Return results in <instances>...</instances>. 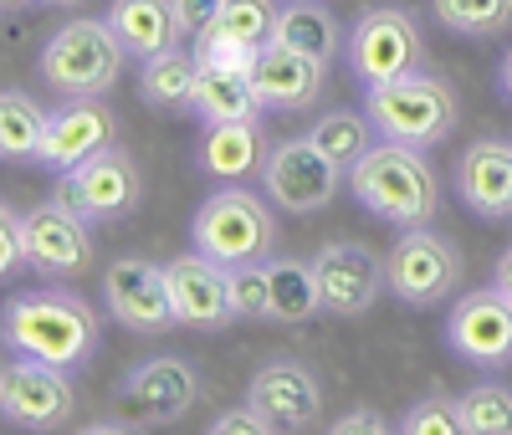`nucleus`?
Masks as SVG:
<instances>
[{
  "label": "nucleus",
  "instance_id": "f257e3e1",
  "mask_svg": "<svg viewBox=\"0 0 512 435\" xmlns=\"http://www.w3.org/2000/svg\"><path fill=\"white\" fill-rule=\"evenodd\" d=\"M103 318L93 313L88 297L62 292V287H36L6 302V343L11 354L57 364V369H82L98 354Z\"/></svg>",
  "mask_w": 512,
  "mask_h": 435
},
{
  "label": "nucleus",
  "instance_id": "f03ea898",
  "mask_svg": "<svg viewBox=\"0 0 512 435\" xmlns=\"http://www.w3.org/2000/svg\"><path fill=\"white\" fill-rule=\"evenodd\" d=\"M349 190L369 215H379L395 231H425L441 210V190H436V174L425 164V154L390 144V139H379L349 169Z\"/></svg>",
  "mask_w": 512,
  "mask_h": 435
},
{
  "label": "nucleus",
  "instance_id": "7ed1b4c3",
  "mask_svg": "<svg viewBox=\"0 0 512 435\" xmlns=\"http://www.w3.org/2000/svg\"><path fill=\"white\" fill-rule=\"evenodd\" d=\"M369 123L379 139L390 144H405V149H431V144H446L456 134V118H461V103H456V87L436 72H410L400 82H384V87H369Z\"/></svg>",
  "mask_w": 512,
  "mask_h": 435
},
{
  "label": "nucleus",
  "instance_id": "20e7f679",
  "mask_svg": "<svg viewBox=\"0 0 512 435\" xmlns=\"http://www.w3.org/2000/svg\"><path fill=\"white\" fill-rule=\"evenodd\" d=\"M123 57L128 52L113 36L108 16L103 21H67L41 47V77H47V87L57 98H103L118 87Z\"/></svg>",
  "mask_w": 512,
  "mask_h": 435
},
{
  "label": "nucleus",
  "instance_id": "39448f33",
  "mask_svg": "<svg viewBox=\"0 0 512 435\" xmlns=\"http://www.w3.org/2000/svg\"><path fill=\"white\" fill-rule=\"evenodd\" d=\"M277 241V221L267 200L251 190H216L190 221V246L205 251L221 267H246V261H267Z\"/></svg>",
  "mask_w": 512,
  "mask_h": 435
},
{
  "label": "nucleus",
  "instance_id": "423d86ee",
  "mask_svg": "<svg viewBox=\"0 0 512 435\" xmlns=\"http://www.w3.org/2000/svg\"><path fill=\"white\" fill-rule=\"evenodd\" d=\"M344 57H349V72L364 87H384V82H400V77L425 67V41H420V26H415L410 11L374 6L354 21Z\"/></svg>",
  "mask_w": 512,
  "mask_h": 435
},
{
  "label": "nucleus",
  "instance_id": "0eeeda50",
  "mask_svg": "<svg viewBox=\"0 0 512 435\" xmlns=\"http://www.w3.org/2000/svg\"><path fill=\"white\" fill-rule=\"evenodd\" d=\"M344 180H349V169L333 164L313 139H282V144L267 149V164H262V190L287 215L323 210L338 190H344Z\"/></svg>",
  "mask_w": 512,
  "mask_h": 435
},
{
  "label": "nucleus",
  "instance_id": "6e6552de",
  "mask_svg": "<svg viewBox=\"0 0 512 435\" xmlns=\"http://www.w3.org/2000/svg\"><path fill=\"white\" fill-rule=\"evenodd\" d=\"M72 405H77V395L67 384V369L26 359V354H11L6 369H0V415L16 430L52 435V430L67 425Z\"/></svg>",
  "mask_w": 512,
  "mask_h": 435
},
{
  "label": "nucleus",
  "instance_id": "1a4fd4ad",
  "mask_svg": "<svg viewBox=\"0 0 512 435\" xmlns=\"http://www.w3.org/2000/svg\"><path fill=\"white\" fill-rule=\"evenodd\" d=\"M57 200L82 210L93 226H118L144 205V174L123 149H103L72 174H57Z\"/></svg>",
  "mask_w": 512,
  "mask_h": 435
},
{
  "label": "nucleus",
  "instance_id": "9d476101",
  "mask_svg": "<svg viewBox=\"0 0 512 435\" xmlns=\"http://www.w3.org/2000/svg\"><path fill=\"white\" fill-rule=\"evenodd\" d=\"M390 292L405 308H436L461 287V251L441 231H405L390 251Z\"/></svg>",
  "mask_w": 512,
  "mask_h": 435
},
{
  "label": "nucleus",
  "instance_id": "9b49d317",
  "mask_svg": "<svg viewBox=\"0 0 512 435\" xmlns=\"http://www.w3.org/2000/svg\"><path fill=\"white\" fill-rule=\"evenodd\" d=\"M103 308L128 333H169L180 328L175 297H169V272L144 256H118L103 272Z\"/></svg>",
  "mask_w": 512,
  "mask_h": 435
},
{
  "label": "nucleus",
  "instance_id": "f8f14e48",
  "mask_svg": "<svg viewBox=\"0 0 512 435\" xmlns=\"http://www.w3.org/2000/svg\"><path fill=\"white\" fill-rule=\"evenodd\" d=\"M195 400H200V374L185 359H175V354L144 359L139 369H128L123 384L113 389V405L134 425H169V420H180Z\"/></svg>",
  "mask_w": 512,
  "mask_h": 435
},
{
  "label": "nucleus",
  "instance_id": "ddd939ff",
  "mask_svg": "<svg viewBox=\"0 0 512 435\" xmlns=\"http://www.w3.org/2000/svg\"><path fill=\"white\" fill-rule=\"evenodd\" d=\"M26 236H31V267L41 277H82L98 261V241H93V221L82 210L62 205L57 195L47 205L26 210Z\"/></svg>",
  "mask_w": 512,
  "mask_h": 435
},
{
  "label": "nucleus",
  "instance_id": "4468645a",
  "mask_svg": "<svg viewBox=\"0 0 512 435\" xmlns=\"http://www.w3.org/2000/svg\"><path fill=\"white\" fill-rule=\"evenodd\" d=\"M446 348L477 369H507L512 364V302L497 287L456 297L446 318Z\"/></svg>",
  "mask_w": 512,
  "mask_h": 435
},
{
  "label": "nucleus",
  "instance_id": "2eb2a0df",
  "mask_svg": "<svg viewBox=\"0 0 512 435\" xmlns=\"http://www.w3.org/2000/svg\"><path fill=\"white\" fill-rule=\"evenodd\" d=\"M169 272V297H175L180 328H200V333H221L236 318L231 302V267L210 261L205 251H180L175 261H164Z\"/></svg>",
  "mask_w": 512,
  "mask_h": 435
},
{
  "label": "nucleus",
  "instance_id": "dca6fc26",
  "mask_svg": "<svg viewBox=\"0 0 512 435\" xmlns=\"http://www.w3.org/2000/svg\"><path fill=\"white\" fill-rule=\"evenodd\" d=\"M113 139H118V118L103 98H67L47 123L36 164L52 174H72L88 159H98L103 149H113Z\"/></svg>",
  "mask_w": 512,
  "mask_h": 435
},
{
  "label": "nucleus",
  "instance_id": "f3484780",
  "mask_svg": "<svg viewBox=\"0 0 512 435\" xmlns=\"http://www.w3.org/2000/svg\"><path fill=\"white\" fill-rule=\"evenodd\" d=\"M313 267H318V282H323V308L338 313V318L369 313L384 297V287H390V267L359 241H328L313 256Z\"/></svg>",
  "mask_w": 512,
  "mask_h": 435
},
{
  "label": "nucleus",
  "instance_id": "a211bd4d",
  "mask_svg": "<svg viewBox=\"0 0 512 435\" xmlns=\"http://www.w3.org/2000/svg\"><path fill=\"white\" fill-rule=\"evenodd\" d=\"M246 405L272 420L277 430H308L323 410V395H318V379L292 364V359H277L267 369H256L251 384H246Z\"/></svg>",
  "mask_w": 512,
  "mask_h": 435
},
{
  "label": "nucleus",
  "instance_id": "6ab92c4d",
  "mask_svg": "<svg viewBox=\"0 0 512 435\" xmlns=\"http://www.w3.org/2000/svg\"><path fill=\"white\" fill-rule=\"evenodd\" d=\"M456 190L482 221H512V144L482 139L456 159Z\"/></svg>",
  "mask_w": 512,
  "mask_h": 435
},
{
  "label": "nucleus",
  "instance_id": "aec40b11",
  "mask_svg": "<svg viewBox=\"0 0 512 435\" xmlns=\"http://www.w3.org/2000/svg\"><path fill=\"white\" fill-rule=\"evenodd\" d=\"M323 77H328L323 62H313V57H303V52L282 47V41H267L262 57H256V67H251L256 98H262L267 108H277V113L313 108L318 93H323Z\"/></svg>",
  "mask_w": 512,
  "mask_h": 435
},
{
  "label": "nucleus",
  "instance_id": "412c9836",
  "mask_svg": "<svg viewBox=\"0 0 512 435\" xmlns=\"http://www.w3.org/2000/svg\"><path fill=\"white\" fill-rule=\"evenodd\" d=\"M267 149H262V123L246 118V123H210L205 139L195 144V169L205 180H221V185H241L251 174H262Z\"/></svg>",
  "mask_w": 512,
  "mask_h": 435
},
{
  "label": "nucleus",
  "instance_id": "4be33fe9",
  "mask_svg": "<svg viewBox=\"0 0 512 435\" xmlns=\"http://www.w3.org/2000/svg\"><path fill=\"white\" fill-rule=\"evenodd\" d=\"M108 26L123 41V52L139 57V62L185 47V41H180V21H175V0H113V6H108Z\"/></svg>",
  "mask_w": 512,
  "mask_h": 435
},
{
  "label": "nucleus",
  "instance_id": "5701e85b",
  "mask_svg": "<svg viewBox=\"0 0 512 435\" xmlns=\"http://www.w3.org/2000/svg\"><path fill=\"white\" fill-rule=\"evenodd\" d=\"M318 313L328 308H323V282L313 261L267 256V323H308Z\"/></svg>",
  "mask_w": 512,
  "mask_h": 435
},
{
  "label": "nucleus",
  "instance_id": "b1692460",
  "mask_svg": "<svg viewBox=\"0 0 512 435\" xmlns=\"http://www.w3.org/2000/svg\"><path fill=\"white\" fill-rule=\"evenodd\" d=\"M267 103L256 98V82L251 72H226V67H200V82H195V103L190 113H200L205 123H246L256 118Z\"/></svg>",
  "mask_w": 512,
  "mask_h": 435
},
{
  "label": "nucleus",
  "instance_id": "393cba45",
  "mask_svg": "<svg viewBox=\"0 0 512 435\" xmlns=\"http://www.w3.org/2000/svg\"><path fill=\"white\" fill-rule=\"evenodd\" d=\"M272 41H282V47L303 52V57H313V62H323V67L344 52L338 16H333L328 6H318V0H292V6L277 16V36H272Z\"/></svg>",
  "mask_w": 512,
  "mask_h": 435
},
{
  "label": "nucleus",
  "instance_id": "a878e982",
  "mask_svg": "<svg viewBox=\"0 0 512 435\" xmlns=\"http://www.w3.org/2000/svg\"><path fill=\"white\" fill-rule=\"evenodd\" d=\"M195 82H200V62L195 52L175 47V52H164V57H149L144 72H139V98L149 108H164V113H180L195 103Z\"/></svg>",
  "mask_w": 512,
  "mask_h": 435
},
{
  "label": "nucleus",
  "instance_id": "bb28decb",
  "mask_svg": "<svg viewBox=\"0 0 512 435\" xmlns=\"http://www.w3.org/2000/svg\"><path fill=\"white\" fill-rule=\"evenodd\" d=\"M52 113H41L21 87H6L0 93V154L6 159H36L41 139H47Z\"/></svg>",
  "mask_w": 512,
  "mask_h": 435
},
{
  "label": "nucleus",
  "instance_id": "cd10ccee",
  "mask_svg": "<svg viewBox=\"0 0 512 435\" xmlns=\"http://www.w3.org/2000/svg\"><path fill=\"white\" fill-rule=\"evenodd\" d=\"M308 139H313L333 164L354 169V164L374 149V123L359 118V113H349V108H338V113H323V118L308 128Z\"/></svg>",
  "mask_w": 512,
  "mask_h": 435
},
{
  "label": "nucleus",
  "instance_id": "c85d7f7f",
  "mask_svg": "<svg viewBox=\"0 0 512 435\" xmlns=\"http://www.w3.org/2000/svg\"><path fill=\"white\" fill-rule=\"evenodd\" d=\"M456 415L466 435H512V389L507 384H472L456 395Z\"/></svg>",
  "mask_w": 512,
  "mask_h": 435
},
{
  "label": "nucleus",
  "instance_id": "c756f323",
  "mask_svg": "<svg viewBox=\"0 0 512 435\" xmlns=\"http://www.w3.org/2000/svg\"><path fill=\"white\" fill-rule=\"evenodd\" d=\"M431 11L456 36H497L512 26V0H431Z\"/></svg>",
  "mask_w": 512,
  "mask_h": 435
},
{
  "label": "nucleus",
  "instance_id": "7c9ffc66",
  "mask_svg": "<svg viewBox=\"0 0 512 435\" xmlns=\"http://www.w3.org/2000/svg\"><path fill=\"white\" fill-rule=\"evenodd\" d=\"M277 16L282 11L272 6V0H226L221 21L210 26V31L241 41V47H267V41L277 36Z\"/></svg>",
  "mask_w": 512,
  "mask_h": 435
},
{
  "label": "nucleus",
  "instance_id": "2f4dec72",
  "mask_svg": "<svg viewBox=\"0 0 512 435\" xmlns=\"http://www.w3.org/2000/svg\"><path fill=\"white\" fill-rule=\"evenodd\" d=\"M395 430L400 435H466V425L456 415V395H441V389H431L425 400H415Z\"/></svg>",
  "mask_w": 512,
  "mask_h": 435
},
{
  "label": "nucleus",
  "instance_id": "473e14b6",
  "mask_svg": "<svg viewBox=\"0 0 512 435\" xmlns=\"http://www.w3.org/2000/svg\"><path fill=\"white\" fill-rule=\"evenodd\" d=\"M190 52H195L200 67H226V72H251L256 57H262V47H241V41H231V36H221V31L195 36Z\"/></svg>",
  "mask_w": 512,
  "mask_h": 435
},
{
  "label": "nucleus",
  "instance_id": "72a5a7b5",
  "mask_svg": "<svg viewBox=\"0 0 512 435\" xmlns=\"http://www.w3.org/2000/svg\"><path fill=\"white\" fill-rule=\"evenodd\" d=\"M231 302H236V318H262L267 323V261L231 267Z\"/></svg>",
  "mask_w": 512,
  "mask_h": 435
},
{
  "label": "nucleus",
  "instance_id": "f704fd0d",
  "mask_svg": "<svg viewBox=\"0 0 512 435\" xmlns=\"http://www.w3.org/2000/svg\"><path fill=\"white\" fill-rule=\"evenodd\" d=\"M31 267V236H26V215L6 200L0 205V277H16Z\"/></svg>",
  "mask_w": 512,
  "mask_h": 435
},
{
  "label": "nucleus",
  "instance_id": "c9c22d12",
  "mask_svg": "<svg viewBox=\"0 0 512 435\" xmlns=\"http://www.w3.org/2000/svg\"><path fill=\"white\" fill-rule=\"evenodd\" d=\"M226 0H175V21H180V41H195L205 36L210 26L221 21Z\"/></svg>",
  "mask_w": 512,
  "mask_h": 435
},
{
  "label": "nucleus",
  "instance_id": "e433bc0d",
  "mask_svg": "<svg viewBox=\"0 0 512 435\" xmlns=\"http://www.w3.org/2000/svg\"><path fill=\"white\" fill-rule=\"evenodd\" d=\"M205 435H282L272 420H262L251 405H241V410H226V415H216V425H210Z\"/></svg>",
  "mask_w": 512,
  "mask_h": 435
},
{
  "label": "nucleus",
  "instance_id": "4c0bfd02",
  "mask_svg": "<svg viewBox=\"0 0 512 435\" xmlns=\"http://www.w3.org/2000/svg\"><path fill=\"white\" fill-rule=\"evenodd\" d=\"M328 435H400V430H390L384 415H374V410H349L344 420H333Z\"/></svg>",
  "mask_w": 512,
  "mask_h": 435
},
{
  "label": "nucleus",
  "instance_id": "58836bf2",
  "mask_svg": "<svg viewBox=\"0 0 512 435\" xmlns=\"http://www.w3.org/2000/svg\"><path fill=\"white\" fill-rule=\"evenodd\" d=\"M492 287L512 302V251H502V256H497V282H492Z\"/></svg>",
  "mask_w": 512,
  "mask_h": 435
},
{
  "label": "nucleus",
  "instance_id": "ea45409f",
  "mask_svg": "<svg viewBox=\"0 0 512 435\" xmlns=\"http://www.w3.org/2000/svg\"><path fill=\"white\" fill-rule=\"evenodd\" d=\"M77 435H134V430H128V425H103V420H98V425H82Z\"/></svg>",
  "mask_w": 512,
  "mask_h": 435
},
{
  "label": "nucleus",
  "instance_id": "a19ab883",
  "mask_svg": "<svg viewBox=\"0 0 512 435\" xmlns=\"http://www.w3.org/2000/svg\"><path fill=\"white\" fill-rule=\"evenodd\" d=\"M497 87H502V98L512 103V52L502 57V77H497Z\"/></svg>",
  "mask_w": 512,
  "mask_h": 435
},
{
  "label": "nucleus",
  "instance_id": "79ce46f5",
  "mask_svg": "<svg viewBox=\"0 0 512 435\" xmlns=\"http://www.w3.org/2000/svg\"><path fill=\"white\" fill-rule=\"evenodd\" d=\"M47 6H77V0H47Z\"/></svg>",
  "mask_w": 512,
  "mask_h": 435
},
{
  "label": "nucleus",
  "instance_id": "37998d69",
  "mask_svg": "<svg viewBox=\"0 0 512 435\" xmlns=\"http://www.w3.org/2000/svg\"><path fill=\"white\" fill-rule=\"evenodd\" d=\"M16 6H26V0H6V11H16Z\"/></svg>",
  "mask_w": 512,
  "mask_h": 435
}]
</instances>
